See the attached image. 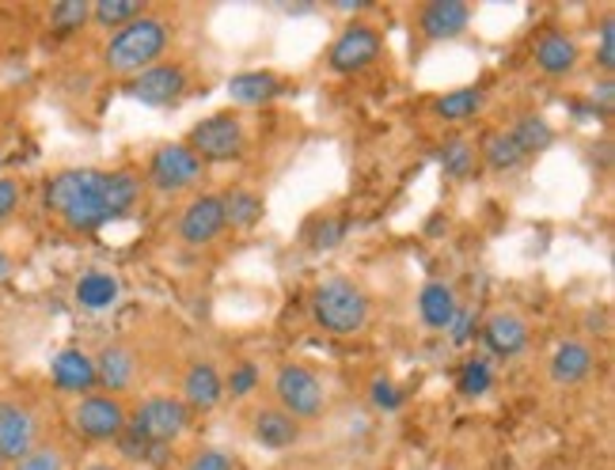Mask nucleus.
<instances>
[{"label": "nucleus", "instance_id": "6e6552de", "mask_svg": "<svg viewBox=\"0 0 615 470\" xmlns=\"http://www.w3.org/2000/svg\"><path fill=\"white\" fill-rule=\"evenodd\" d=\"M72 421H77V432L96 444H107V440H118L126 432V407L115 399V394H88V399L77 402L72 410Z\"/></svg>", "mask_w": 615, "mask_h": 470}, {"label": "nucleus", "instance_id": "c03bdc74", "mask_svg": "<svg viewBox=\"0 0 615 470\" xmlns=\"http://www.w3.org/2000/svg\"><path fill=\"white\" fill-rule=\"evenodd\" d=\"M88 470H115V467H107V463H96V467H88Z\"/></svg>", "mask_w": 615, "mask_h": 470}, {"label": "nucleus", "instance_id": "4468645a", "mask_svg": "<svg viewBox=\"0 0 615 470\" xmlns=\"http://www.w3.org/2000/svg\"><path fill=\"white\" fill-rule=\"evenodd\" d=\"M528 338H532V330L517 311H498V316H490L486 319V327H483V346L490 349V353H498V357L525 353Z\"/></svg>", "mask_w": 615, "mask_h": 470}, {"label": "nucleus", "instance_id": "aec40b11", "mask_svg": "<svg viewBox=\"0 0 615 470\" xmlns=\"http://www.w3.org/2000/svg\"><path fill=\"white\" fill-rule=\"evenodd\" d=\"M91 361H96V383H103L107 394L126 391L137 376V357L126 346H107L103 353L91 357Z\"/></svg>", "mask_w": 615, "mask_h": 470}, {"label": "nucleus", "instance_id": "39448f33", "mask_svg": "<svg viewBox=\"0 0 615 470\" xmlns=\"http://www.w3.org/2000/svg\"><path fill=\"white\" fill-rule=\"evenodd\" d=\"M137 437H145L149 444H163L168 448L171 440H179L182 432L190 429V410L182 399H171V394H152L145 399L133 413V426Z\"/></svg>", "mask_w": 615, "mask_h": 470}, {"label": "nucleus", "instance_id": "f3484780", "mask_svg": "<svg viewBox=\"0 0 615 470\" xmlns=\"http://www.w3.org/2000/svg\"><path fill=\"white\" fill-rule=\"evenodd\" d=\"M50 376L61 391H72V394L91 391L96 387V361H91L85 349H61L50 364Z\"/></svg>", "mask_w": 615, "mask_h": 470}, {"label": "nucleus", "instance_id": "9b49d317", "mask_svg": "<svg viewBox=\"0 0 615 470\" xmlns=\"http://www.w3.org/2000/svg\"><path fill=\"white\" fill-rule=\"evenodd\" d=\"M380 53V31L369 23H350L330 46V69L335 72H361Z\"/></svg>", "mask_w": 615, "mask_h": 470}, {"label": "nucleus", "instance_id": "9d476101", "mask_svg": "<svg viewBox=\"0 0 615 470\" xmlns=\"http://www.w3.org/2000/svg\"><path fill=\"white\" fill-rule=\"evenodd\" d=\"M225 206H220L217 193H198L187 201V209L179 213V236L190 247H206L225 232Z\"/></svg>", "mask_w": 615, "mask_h": 470}, {"label": "nucleus", "instance_id": "a211bd4d", "mask_svg": "<svg viewBox=\"0 0 615 470\" xmlns=\"http://www.w3.org/2000/svg\"><path fill=\"white\" fill-rule=\"evenodd\" d=\"M228 96L240 107H262V103H270V99L286 96V80L274 77V72H236V77L228 80Z\"/></svg>", "mask_w": 615, "mask_h": 470}, {"label": "nucleus", "instance_id": "0eeeda50", "mask_svg": "<svg viewBox=\"0 0 615 470\" xmlns=\"http://www.w3.org/2000/svg\"><path fill=\"white\" fill-rule=\"evenodd\" d=\"M201 174H206V163H201L182 141L160 144V149L152 152L149 179H152L156 190H163V193L187 190V187H195V182H201Z\"/></svg>", "mask_w": 615, "mask_h": 470}, {"label": "nucleus", "instance_id": "37998d69", "mask_svg": "<svg viewBox=\"0 0 615 470\" xmlns=\"http://www.w3.org/2000/svg\"><path fill=\"white\" fill-rule=\"evenodd\" d=\"M4 278H8V258L0 254V281H4Z\"/></svg>", "mask_w": 615, "mask_h": 470}, {"label": "nucleus", "instance_id": "bb28decb", "mask_svg": "<svg viewBox=\"0 0 615 470\" xmlns=\"http://www.w3.org/2000/svg\"><path fill=\"white\" fill-rule=\"evenodd\" d=\"M483 103H486L483 88H475V84L453 88V91H445V96L437 99V114L448 118V122H460V118H475V114H479Z\"/></svg>", "mask_w": 615, "mask_h": 470}, {"label": "nucleus", "instance_id": "e433bc0d", "mask_svg": "<svg viewBox=\"0 0 615 470\" xmlns=\"http://www.w3.org/2000/svg\"><path fill=\"white\" fill-rule=\"evenodd\" d=\"M255 383H259V368H255L251 361L247 364H236L232 376H228V391L236 394V399H244V394L255 391Z\"/></svg>", "mask_w": 615, "mask_h": 470}, {"label": "nucleus", "instance_id": "79ce46f5", "mask_svg": "<svg viewBox=\"0 0 615 470\" xmlns=\"http://www.w3.org/2000/svg\"><path fill=\"white\" fill-rule=\"evenodd\" d=\"M335 8H343V12H361V8H369V0H335Z\"/></svg>", "mask_w": 615, "mask_h": 470}, {"label": "nucleus", "instance_id": "a19ab883", "mask_svg": "<svg viewBox=\"0 0 615 470\" xmlns=\"http://www.w3.org/2000/svg\"><path fill=\"white\" fill-rule=\"evenodd\" d=\"M593 107H601L604 114H608V110L615 107V84H612V77H604L601 84L593 88Z\"/></svg>", "mask_w": 615, "mask_h": 470}, {"label": "nucleus", "instance_id": "f03ea898", "mask_svg": "<svg viewBox=\"0 0 615 470\" xmlns=\"http://www.w3.org/2000/svg\"><path fill=\"white\" fill-rule=\"evenodd\" d=\"M171 39V27L160 16H137L133 23L118 27V34L107 42V69L122 72V77H137L160 58L163 46Z\"/></svg>", "mask_w": 615, "mask_h": 470}, {"label": "nucleus", "instance_id": "7c9ffc66", "mask_svg": "<svg viewBox=\"0 0 615 470\" xmlns=\"http://www.w3.org/2000/svg\"><path fill=\"white\" fill-rule=\"evenodd\" d=\"M91 20V4L85 0H61L50 8V31L53 34H72Z\"/></svg>", "mask_w": 615, "mask_h": 470}, {"label": "nucleus", "instance_id": "2f4dec72", "mask_svg": "<svg viewBox=\"0 0 615 470\" xmlns=\"http://www.w3.org/2000/svg\"><path fill=\"white\" fill-rule=\"evenodd\" d=\"M494 387V372L490 364L483 361V357H475V361H467L460 368V380H456V391L464 394V399H483L486 391Z\"/></svg>", "mask_w": 615, "mask_h": 470}, {"label": "nucleus", "instance_id": "cd10ccee", "mask_svg": "<svg viewBox=\"0 0 615 470\" xmlns=\"http://www.w3.org/2000/svg\"><path fill=\"white\" fill-rule=\"evenodd\" d=\"M483 160L490 163L494 171H517L525 163V152L517 149V141L502 129V133H490L483 141Z\"/></svg>", "mask_w": 615, "mask_h": 470}, {"label": "nucleus", "instance_id": "4be33fe9", "mask_svg": "<svg viewBox=\"0 0 615 470\" xmlns=\"http://www.w3.org/2000/svg\"><path fill=\"white\" fill-rule=\"evenodd\" d=\"M255 440L270 451L292 448L300 440V426L297 418H289L286 410H259L255 413Z\"/></svg>", "mask_w": 615, "mask_h": 470}, {"label": "nucleus", "instance_id": "f257e3e1", "mask_svg": "<svg viewBox=\"0 0 615 470\" xmlns=\"http://www.w3.org/2000/svg\"><path fill=\"white\" fill-rule=\"evenodd\" d=\"M46 206L53 209L72 232H99L115 220L107 206V171L69 168L46 182Z\"/></svg>", "mask_w": 615, "mask_h": 470}, {"label": "nucleus", "instance_id": "58836bf2", "mask_svg": "<svg viewBox=\"0 0 615 470\" xmlns=\"http://www.w3.org/2000/svg\"><path fill=\"white\" fill-rule=\"evenodd\" d=\"M448 330H453V342L456 346H467V342H472V334H475V311L460 303V311H456V319H453V327H448Z\"/></svg>", "mask_w": 615, "mask_h": 470}, {"label": "nucleus", "instance_id": "f8f14e48", "mask_svg": "<svg viewBox=\"0 0 615 470\" xmlns=\"http://www.w3.org/2000/svg\"><path fill=\"white\" fill-rule=\"evenodd\" d=\"M39 440V418L20 402H0V459H20L34 451Z\"/></svg>", "mask_w": 615, "mask_h": 470}, {"label": "nucleus", "instance_id": "a18cd8bd", "mask_svg": "<svg viewBox=\"0 0 615 470\" xmlns=\"http://www.w3.org/2000/svg\"><path fill=\"white\" fill-rule=\"evenodd\" d=\"M0 470H4V459H0Z\"/></svg>", "mask_w": 615, "mask_h": 470}, {"label": "nucleus", "instance_id": "f704fd0d", "mask_svg": "<svg viewBox=\"0 0 615 470\" xmlns=\"http://www.w3.org/2000/svg\"><path fill=\"white\" fill-rule=\"evenodd\" d=\"M16 470H66V459L58 448H34L16 463Z\"/></svg>", "mask_w": 615, "mask_h": 470}, {"label": "nucleus", "instance_id": "1a4fd4ad", "mask_svg": "<svg viewBox=\"0 0 615 470\" xmlns=\"http://www.w3.org/2000/svg\"><path fill=\"white\" fill-rule=\"evenodd\" d=\"M126 96L145 107H176L187 96V72L179 64H149L126 84Z\"/></svg>", "mask_w": 615, "mask_h": 470}, {"label": "nucleus", "instance_id": "473e14b6", "mask_svg": "<svg viewBox=\"0 0 615 470\" xmlns=\"http://www.w3.org/2000/svg\"><path fill=\"white\" fill-rule=\"evenodd\" d=\"M343 239H346V220L338 217H319L316 228H311V247L316 251H335Z\"/></svg>", "mask_w": 615, "mask_h": 470}, {"label": "nucleus", "instance_id": "5701e85b", "mask_svg": "<svg viewBox=\"0 0 615 470\" xmlns=\"http://www.w3.org/2000/svg\"><path fill=\"white\" fill-rule=\"evenodd\" d=\"M220 206H225V224L240 228V232H251L266 213L262 198L255 190H247V187H232L225 198H220Z\"/></svg>", "mask_w": 615, "mask_h": 470}, {"label": "nucleus", "instance_id": "4c0bfd02", "mask_svg": "<svg viewBox=\"0 0 615 470\" xmlns=\"http://www.w3.org/2000/svg\"><path fill=\"white\" fill-rule=\"evenodd\" d=\"M187 470H232V456H225V451H217V448L198 451Z\"/></svg>", "mask_w": 615, "mask_h": 470}, {"label": "nucleus", "instance_id": "20e7f679", "mask_svg": "<svg viewBox=\"0 0 615 470\" xmlns=\"http://www.w3.org/2000/svg\"><path fill=\"white\" fill-rule=\"evenodd\" d=\"M182 144H187L201 163H228V160H240L244 156L247 133H244V122L232 114V110H220V114L201 118Z\"/></svg>", "mask_w": 615, "mask_h": 470}, {"label": "nucleus", "instance_id": "ddd939ff", "mask_svg": "<svg viewBox=\"0 0 615 470\" xmlns=\"http://www.w3.org/2000/svg\"><path fill=\"white\" fill-rule=\"evenodd\" d=\"M467 23H472V8H467L464 0H434V4H426L418 16V27L429 42L456 39V34L467 31Z\"/></svg>", "mask_w": 615, "mask_h": 470}, {"label": "nucleus", "instance_id": "2eb2a0df", "mask_svg": "<svg viewBox=\"0 0 615 470\" xmlns=\"http://www.w3.org/2000/svg\"><path fill=\"white\" fill-rule=\"evenodd\" d=\"M220 394H225V380H220V372L209 361H198L187 368V376H182V402H187L190 413H209L220 402Z\"/></svg>", "mask_w": 615, "mask_h": 470}, {"label": "nucleus", "instance_id": "c9c22d12", "mask_svg": "<svg viewBox=\"0 0 615 470\" xmlns=\"http://www.w3.org/2000/svg\"><path fill=\"white\" fill-rule=\"evenodd\" d=\"M596 64L604 69V77H612V69H615V20H612V16H604V23H601V46H596Z\"/></svg>", "mask_w": 615, "mask_h": 470}, {"label": "nucleus", "instance_id": "dca6fc26", "mask_svg": "<svg viewBox=\"0 0 615 470\" xmlns=\"http://www.w3.org/2000/svg\"><path fill=\"white\" fill-rule=\"evenodd\" d=\"M460 311V297L448 281H429L418 292V316L429 330H448Z\"/></svg>", "mask_w": 615, "mask_h": 470}, {"label": "nucleus", "instance_id": "72a5a7b5", "mask_svg": "<svg viewBox=\"0 0 615 470\" xmlns=\"http://www.w3.org/2000/svg\"><path fill=\"white\" fill-rule=\"evenodd\" d=\"M369 399H373V407L384 410V413H396L403 407V391L388 380V376H376V380L369 383Z\"/></svg>", "mask_w": 615, "mask_h": 470}, {"label": "nucleus", "instance_id": "b1692460", "mask_svg": "<svg viewBox=\"0 0 615 470\" xmlns=\"http://www.w3.org/2000/svg\"><path fill=\"white\" fill-rule=\"evenodd\" d=\"M118 292H122V284H118L115 273H107V270H88L85 278L77 281V303L85 311H107L110 303L118 300Z\"/></svg>", "mask_w": 615, "mask_h": 470}, {"label": "nucleus", "instance_id": "6ab92c4d", "mask_svg": "<svg viewBox=\"0 0 615 470\" xmlns=\"http://www.w3.org/2000/svg\"><path fill=\"white\" fill-rule=\"evenodd\" d=\"M577 58H582V50H577L574 34H566V31H547L536 46V64L547 77H566V72H574Z\"/></svg>", "mask_w": 615, "mask_h": 470}, {"label": "nucleus", "instance_id": "a878e982", "mask_svg": "<svg viewBox=\"0 0 615 470\" xmlns=\"http://www.w3.org/2000/svg\"><path fill=\"white\" fill-rule=\"evenodd\" d=\"M137 198H141V179H137V171L130 168L107 171V206H110V213H115V220L130 213L137 206Z\"/></svg>", "mask_w": 615, "mask_h": 470}, {"label": "nucleus", "instance_id": "ea45409f", "mask_svg": "<svg viewBox=\"0 0 615 470\" xmlns=\"http://www.w3.org/2000/svg\"><path fill=\"white\" fill-rule=\"evenodd\" d=\"M20 209V182L16 179H0V224Z\"/></svg>", "mask_w": 615, "mask_h": 470}, {"label": "nucleus", "instance_id": "7ed1b4c3", "mask_svg": "<svg viewBox=\"0 0 615 470\" xmlns=\"http://www.w3.org/2000/svg\"><path fill=\"white\" fill-rule=\"evenodd\" d=\"M311 316L330 334H357L369 322V297L350 278H324L311 292Z\"/></svg>", "mask_w": 615, "mask_h": 470}, {"label": "nucleus", "instance_id": "423d86ee", "mask_svg": "<svg viewBox=\"0 0 615 470\" xmlns=\"http://www.w3.org/2000/svg\"><path fill=\"white\" fill-rule=\"evenodd\" d=\"M274 394L289 418H319L324 413V383L305 364H281L274 376Z\"/></svg>", "mask_w": 615, "mask_h": 470}, {"label": "nucleus", "instance_id": "c756f323", "mask_svg": "<svg viewBox=\"0 0 615 470\" xmlns=\"http://www.w3.org/2000/svg\"><path fill=\"white\" fill-rule=\"evenodd\" d=\"M475 168V144L464 141V137H456V141H448L445 149H440V171L448 174V179H467Z\"/></svg>", "mask_w": 615, "mask_h": 470}, {"label": "nucleus", "instance_id": "c85d7f7f", "mask_svg": "<svg viewBox=\"0 0 615 470\" xmlns=\"http://www.w3.org/2000/svg\"><path fill=\"white\" fill-rule=\"evenodd\" d=\"M137 16H145V4L141 0H96L91 4V20H96L99 27H126L133 23Z\"/></svg>", "mask_w": 615, "mask_h": 470}, {"label": "nucleus", "instance_id": "412c9836", "mask_svg": "<svg viewBox=\"0 0 615 470\" xmlns=\"http://www.w3.org/2000/svg\"><path fill=\"white\" fill-rule=\"evenodd\" d=\"M593 349L585 346V342H563L555 349V357H550V380L555 383H582V380H589L593 376Z\"/></svg>", "mask_w": 615, "mask_h": 470}, {"label": "nucleus", "instance_id": "393cba45", "mask_svg": "<svg viewBox=\"0 0 615 470\" xmlns=\"http://www.w3.org/2000/svg\"><path fill=\"white\" fill-rule=\"evenodd\" d=\"M509 137L517 141V149L525 156H539L555 144V129H550L544 114H520L517 126L509 129Z\"/></svg>", "mask_w": 615, "mask_h": 470}]
</instances>
